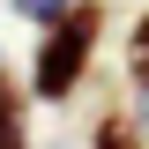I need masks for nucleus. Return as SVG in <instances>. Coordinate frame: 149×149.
<instances>
[{
    "label": "nucleus",
    "instance_id": "3",
    "mask_svg": "<svg viewBox=\"0 0 149 149\" xmlns=\"http://www.w3.org/2000/svg\"><path fill=\"white\" fill-rule=\"evenodd\" d=\"M127 74L142 82V97H149V8L134 15V30H127Z\"/></svg>",
    "mask_w": 149,
    "mask_h": 149
},
{
    "label": "nucleus",
    "instance_id": "4",
    "mask_svg": "<svg viewBox=\"0 0 149 149\" xmlns=\"http://www.w3.org/2000/svg\"><path fill=\"white\" fill-rule=\"evenodd\" d=\"M97 149H142V127L112 112V119H97Z\"/></svg>",
    "mask_w": 149,
    "mask_h": 149
},
{
    "label": "nucleus",
    "instance_id": "5",
    "mask_svg": "<svg viewBox=\"0 0 149 149\" xmlns=\"http://www.w3.org/2000/svg\"><path fill=\"white\" fill-rule=\"evenodd\" d=\"M8 8H15V15H30V22H37V30H52V22H60V15H67L74 0H8Z\"/></svg>",
    "mask_w": 149,
    "mask_h": 149
},
{
    "label": "nucleus",
    "instance_id": "2",
    "mask_svg": "<svg viewBox=\"0 0 149 149\" xmlns=\"http://www.w3.org/2000/svg\"><path fill=\"white\" fill-rule=\"evenodd\" d=\"M0 149H30V127H22V82L0 67Z\"/></svg>",
    "mask_w": 149,
    "mask_h": 149
},
{
    "label": "nucleus",
    "instance_id": "1",
    "mask_svg": "<svg viewBox=\"0 0 149 149\" xmlns=\"http://www.w3.org/2000/svg\"><path fill=\"white\" fill-rule=\"evenodd\" d=\"M97 37H104V8L97 0H74L67 15L45 30V45H37V67H30V90L45 97V104H60V97L82 82V67H90Z\"/></svg>",
    "mask_w": 149,
    "mask_h": 149
}]
</instances>
